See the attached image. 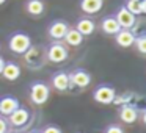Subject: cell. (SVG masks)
<instances>
[{
	"mask_svg": "<svg viewBox=\"0 0 146 133\" xmlns=\"http://www.w3.org/2000/svg\"><path fill=\"white\" fill-rule=\"evenodd\" d=\"M115 41L119 47L127 49L130 45H133V42H135V33L130 32V30H119L115 35Z\"/></svg>",
	"mask_w": 146,
	"mask_h": 133,
	"instance_id": "cell-12",
	"label": "cell"
},
{
	"mask_svg": "<svg viewBox=\"0 0 146 133\" xmlns=\"http://www.w3.org/2000/svg\"><path fill=\"white\" fill-rule=\"evenodd\" d=\"M29 119H30L29 110H27V108H22V107H19L16 111H13V113L8 116L10 124H11V125H14V127H22V125H25V124L29 122Z\"/></svg>",
	"mask_w": 146,
	"mask_h": 133,
	"instance_id": "cell-10",
	"label": "cell"
},
{
	"mask_svg": "<svg viewBox=\"0 0 146 133\" xmlns=\"http://www.w3.org/2000/svg\"><path fill=\"white\" fill-rule=\"evenodd\" d=\"M69 75V86H77V88H86L91 83V75L85 69H76Z\"/></svg>",
	"mask_w": 146,
	"mask_h": 133,
	"instance_id": "cell-7",
	"label": "cell"
},
{
	"mask_svg": "<svg viewBox=\"0 0 146 133\" xmlns=\"http://www.w3.org/2000/svg\"><path fill=\"white\" fill-rule=\"evenodd\" d=\"M8 47L13 53L17 55H24L30 47H32V38H30L27 33L22 32H16L10 36L8 39Z\"/></svg>",
	"mask_w": 146,
	"mask_h": 133,
	"instance_id": "cell-1",
	"label": "cell"
},
{
	"mask_svg": "<svg viewBox=\"0 0 146 133\" xmlns=\"http://www.w3.org/2000/svg\"><path fill=\"white\" fill-rule=\"evenodd\" d=\"M93 97L98 103L102 105H108V103H113L115 97H116V92H115L113 86H108V85H101L94 89L93 92Z\"/></svg>",
	"mask_w": 146,
	"mask_h": 133,
	"instance_id": "cell-5",
	"label": "cell"
},
{
	"mask_svg": "<svg viewBox=\"0 0 146 133\" xmlns=\"http://www.w3.org/2000/svg\"><path fill=\"white\" fill-rule=\"evenodd\" d=\"M115 19H116L118 25L121 27V30H130L137 24V17L132 13H129L124 7H121L118 10V13L115 14Z\"/></svg>",
	"mask_w": 146,
	"mask_h": 133,
	"instance_id": "cell-6",
	"label": "cell"
},
{
	"mask_svg": "<svg viewBox=\"0 0 146 133\" xmlns=\"http://www.w3.org/2000/svg\"><path fill=\"white\" fill-rule=\"evenodd\" d=\"M74 28H76L82 36H90V35H93V32L96 30V24L93 22L90 17H82V19L77 20Z\"/></svg>",
	"mask_w": 146,
	"mask_h": 133,
	"instance_id": "cell-13",
	"label": "cell"
},
{
	"mask_svg": "<svg viewBox=\"0 0 146 133\" xmlns=\"http://www.w3.org/2000/svg\"><path fill=\"white\" fill-rule=\"evenodd\" d=\"M44 2L42 0H27V3H25V10L27 13L30 14V16H41L42 13H44Z\"/></svg>",
	"mask_w": 146,
	"mask_h": 133,
	"instance_id": "cell-20",
	"label": "cell"
},
{
	"mask_svg": "<svg viewBox=\"0 0 146 133\" xmlns=\"http://www.w3.org/2000/svg\"><path fill=\"white\" fill-rule=\"evenodd\" d=\"M64 42H66V45H71V47H79L80 44L83 42V36L80 35L79 32H77L76 28H68L66 35H64Z\"/></svg>",
	"mask_w": 146,
	"mask_h": 133,
	"instance_id": "cell-19",
	"label": "cell"
},
{
	"mask_svg": "<svg viewBox=\"0 0 146 133\" xmlns=\"http://www.w3.org/2000/svg\"><path fill=\"white\" fill-rule=\"evenodd\" d=\"M50 89L44 82H35L30 86V100L35 105H44L49 100Z\"/></svg>",
	"mask_w": 146,
	"mask_h": 133,
	"instance_id": "cell-3",
	"label": "cell"
},
{
	"mask_svg": "<svg viewBox=\"0 0 146 133\" xmlns=\"http://www.w3.org/2000/svg\"><path fill=\"white\" fill-rule=\"evenodd\" d=\"M68 28H69V25H68L66 20L57 19V20H54V22H50V25H49V28H47V33L52 39L61 41V39L64 38V35H66Z\"/></svg>",
	"mask_w": 146,
	"mask_h": 133,
	"instance_id": "cell-8",
	"label": "cell"
},
{
	"mask_svg": "<svg viewBox=\"0 0 146 133\" xmlns=\"http://www.w3.org/2000/svg\"><path fill=\"white\" fill-rule=\"evenodd\" d=\"M5 2H7V0H0V5H3Z\"/></svg>",
	"mask_w": 146,
	"mask_h": 133,
	"instance_id": "cell-27",
	"label": "cell"
},
{
	"mask_svg": "<svg viewBox=\"0 0 146 133\" xmlns=\"http://www.w3.org/2000/svg\"><path fill=\"white\" fill-rule=\"evenodd\" d=\"M101 28H102V32H104L105 35H113L115 36L121 30V27L118 25L115 16H105L104 19L101 20Z\"/></svg>",
	"mask_w": 146,
	"mask_h": 133,
	"instance_id": "cell-15",
	"label": "cell"
},
{
	"mask_svg": "<svg viewBox=\"0 0 146 133\" xmlns=\"http://www.w3.org/2000/svg\"><path fill=\"white\" fill-rule=\"evenodd\" d=\"M3 66H5V60L0 57V75H2V70H3Z\"/></svg>",
	"mask_w": 146,
	"mask_h": 133,
	"instance_id": "cell-25",
	"label": "cell"
},
{
	"mask_svg": "<svg viewBox=\"0 0 146 133\" xmlns=\"http://www.w3.org/2000/svg\"><path fill=\"white\" fill-rule=\"evenodd\" d=\"M7 132H8V122L3 117H0V133H7Z\"/></svg>",
	"mask_w": 146,
	"mask_h": 133,
	"instance_id": "cell-24",
	"label": "cell"
},
{
	"mask_svg": "<svg viewBox=\"0 0 146 133\" xmlns=\"http://www.w3.org/2000/svg\"><path fill=\"white\" fill-rule=\"evenodd\" d=\"M21 107L19 100L13 95H5V97L0 99V114H3V116H10L13 111H16L17 108Z\"/></svg>",
	"mask_w": 146,
	"mask_h": 133,
	"instance_id": "cell-9",
	"label": "cell"
},
{
	"mask_svg": "<svg viewBox=\"0 0 146 133\" xmlns=\"http://www.w3.org/2000/svg\"><path fill=\"white\" fill-rule=\"evenodd\" d=\"M24 60L29 64V67H32V69H39V67H42V64L47 61L46 49L42 47V45H32V47L24 53Z\"/></svg>",
	"mask_w": 146,
	"mask_h": 133,
	"instance_id": "cell-2",
	"label": "cell"
},
{
	"mask_svg": "<svg viewBox=\"0 0 146 133\" xmlns=\"http://www.w3.org/2000/svg\"><path fill=\"white\" fill-rule=\"evenodd\" d=\"M104 133H124V130L121 128L119 125H115V124H111V125H108L107 128H105Z\"/></svg>",
	"mask_w": 146,
	"mask_h": 133,
	"instance_id": "cell-22",
	"label": "cell"
},
{
	"mask_svg": "<svg viewBox=\"0 0 146 133\" xmlns=\"http://www.w3.org/2000/svg\"><path fill=\"white\" fill-rule=\"evenodd\" d=\"M2 75H3V78L8 80V82H14V80H17L21 77V67L17 66L16 63H5Z\"/></svg>",
	"mask_w": 146,
	"mask_h": 133,
	"instance_id": "cell-17",
	"label": "cell"
},
{
	"mask_svg": "<svg viewBox=\"0 0 146 133\" xmlns=\"http://www.w3.org/2000/svg\"><path fill=\"white\" fill-rule=\"evenodd\" d=\"M124 8L137 17L138 14L146 13V0H127Z\"/></svg>",
	"mask_w": 146,
	"mask_h": 133,
	"instance_id": "cell-18",
	"label": "cell"
},
{
	"mask_svg": "<svg viewBox=\"0 0 146 133\" xmlns=\"http://www.w3.org/2000/svg\"><path fill=\"white\" fill-rule=\"evenodd\" d=\"M52 86H54L57 91L63 92L69 89V75H68L64 70H58L52 75Z\"/></svg>",
	"mask_w": 146,
	"mask_h": 133,
	"instance_id": "cell-11",
	"label": "cell"
},
{
	"mask_svg": "<svg viewBox=\"0 0 146 133\" xmlns=\"http://www.w3.org/2000/svg\"><path fill=\"white\" fill-rule=\"evenodd\" d=\"M30 133H41V130H33V132H30Z\"/></svg>",
	"mask_w": 146,
	"mask_h": 133,
	"instance_id": "cell-26",
	"label": "cell"
},
{
	"mask_svg": "<svg viewBox=\"0 0 146 133\" xmlns=\"http://www.w3.org/2000/svg\"><path fill=\"white\" fill-rule=\"evenodd\" d=\"M7 133H11V132H7Z\"/></svg>",
	"mask_w": 146,
	"mask_h": 133,
	"instance_id": "cell-28",
	"label": "cell"
},
{
	"mask_svg": "<svg viewBox=\"0 0 146 133\" xmlns=\"http://www.w3.org/2000/svg\"><path fill=\"white\" fill-rule=\"evenodd\" d=\"M68 55H69L68 47L61 41L52 42V44L47 47V50H46L47 61H50V63H63V61L68 60Z\"/></svg>",
	"mask_w": 146,
	"mask_h": 133,
	"instance_id": "cell-4",
	"label": "cell"
},
{
	"mask_svg": "<svg viewBox=\"0 0 146 133\" xmlns=\"http://www.w3.org/2000/svg\"><path fill=\"white\" fill-rule=\"evenodd\" d=\"M135 47H137V50L140 52V53H143L145 55L146 53V36L145 35H138V36H135Z\"/></svg>",
	"mask_w": 146,
	"mask_h": 133,
	"instance_id": "cell-21",
	"label": "cell"
},
{
	"mask_svg": "<svg viewBox=\"0 0 146 133\" xmlns=\"http://www.w3.org/2000/svg\"><path fill=\"white\" fill-rule=\"evenodd\" d=\"M41 133H61V130L58 128L57 125H46L44 128L41 130Z\"/></svg>",
	"mask_w": 146,
	"mask_h": 133,
	"instance_id": "cell-23",
	"label": "cell"
},
{
	"mask_svg": "<svg viewBox=\"0 0 146 133\" xmlns=\"http://www.w3.org/2000/svg\"><path fill=\"white\" fill-rule=\"evenodd\" d=\"M119 119L124 124H133L138 119V111L133 105H124L119 110Z\"/></svg>",
	"mask_w": 146,
	"mask_h": 133,
	"instance_id": "cell-14",
	"label": "cell"
},
{
	"mask_svg": "<svg viewBox=\"0 0 146 133\" xmlns=\"http://www.w3.org/2000/svg\"><path fill=\"white\" fill-rule=\"evenodd\" d=\"M104 0H80V8L86 14H96L102 10Z\"/></svg>",
	"mask_w": 146,
	"mask_h": 133,
	"instance_id": "cell-16",
	"label": "cell"
}]
</instances>
